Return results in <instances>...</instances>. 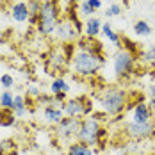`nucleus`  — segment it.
Listing matches in <instances>:
<instances>
[{
	"mask_svg": "<svg viewBox=\"0 0 155 155\" xmlns=\"http://www.w3.org/2000/svg\"><path fill=\"white\" fill-rule=\"evenodd\" d=\"M152 125H153V136H155V116H153V120H152Z\"/></svg>",
	"mask_w": 155,
	"mask_h": 155,
	"instance_id": "obj_32",
	"label": "nucleus"
},
{
	"mask_svg": "<svg viewBox=\"0 0 155 155\" xmlns=\"http://www.w3.org/2000/svg\"><path fill=\"white\" fill-rule=\"evenodd\" d=\"M59 20H61V11H59L57 2L55 0H45L41 5V11L38 15L36 31L45 38H50V36H54Z\"/></svg>",
	"mask_w": 155,
	"mask_h": 155,
	"instance_id": "obj_6",
	"label": "nucleus"
},
{
	"mask_svg": "<svg viewBox=\"0 0 155 155\" xmlns=\"http://www.w3.org/2000/svg\"><path fill=\"white\" fill-rule=\"evenodd\" d=\"M121 15V5L120 4H110L107 9H105V16L107 18H116V16Z\"/></svg>",
	"mask_w": 155,
	"mask_h": 155,
	"instance_id": "obj_27",
	"label": "nucleus"
},
{
	"mask_svg": "<svg viewBox=\"0 0 155 155\" xmlns=\"http://www.w3.org/2000/svg\"><path fill=\"white\" fill-rule=\"evenodd\" d=\"M50 91H52V94L68 93V91H70V84L64 80V77H54L52 84H50Z\"/></svg>",
	"mask_w": 155,
	"mask_h": 155,
	"instance_id": "obj_21",
	"label": "nucleus"
},
{
	"mask_svg": "<svg viewBox=\"0 0 155 155\" xmlns=\"http://www.w3.org/2000/svg\"><path fill=\"white\" fill-rule=\"evenodd\" d=\"M0 155H18V144L13 137L0 141Z\"/></svg>",
	"mask_w": 155,
	"mask_h": 155,
	"instance_id": "obj_18",
	"label": "nucleus"
},
{
	"mask_svg": "<svg viewBox=\"0 0 155 155\" xmlns=\"http://www.w3.org/2000/svg\"><path fill=\"white\" fill-rule=\"evenodd\" d=\"M123 134L128 137V139L134 141H144L153 137V125L152 121L148 123H137V121H127L123 123Z\"/></svg>",
	"mask_w": 155,
	"mask_h": 155,
	"instance_id": "obj_10",
	"label": "nucleus"
},
{
	"mask_svg": "<svg viewBox=\"0 0 155 155\" xmlns=\"http://www.w3.org/2000/svg\"><path fill=\"white\" fill-rule=\"evenodd\" d=\"M139 59L144 64H155V45H148L143 50H139Z\"/></svg>",
	"mask_w": 155,
	"mask_h": 155,
	"instance_id": "obj_22",
	"label": "nucleus"
},
{
	"mask_svg": "<svg viewBox=\"0 0 155 155\" xmlns=\"http://www.w3.org/2000/svg\"><path fill=\"white\" fill-rule=\"evenodd\" d=\"M0 86L4 87V89H13V86H15V77L11 75V73H4V75H0Z\"/></svg>",
	"mask_w": 155,
	"mask_h": 155,
	"instance_id": "obj_25",
	"label": "nucleus"
},
{
	"mask_svg": "<svg viewBox=\"0 0 155 155\" xmlns=\"http://www.w3.org/2000/svg\"><path fill=\"white\" fill-rule=\"evenodd\" d=\"M13 102H15V94L9 89H4L0 93V109H13Z\"/></svg>",
	"mask_w": 155,
	"mask_h": 155,
	"instance_id": "obj_23",
	"label": "nucleus"
},
{
	"mask_svg": "<svg viewBox=\"0 0 155 155\" xmlns=\"http://www.w3.org/2000/svg\"><path fill=\"white\" fill-rule=\"evenodd\" d=\"M94 100L98 102V105L102 107L105 116L118 118V116H121L125 112V109H128L130 94L121 86L104 84V86L98 87V91L94 94Z\"/></svg>",
	"mask_w": 155,
	"mask_h": 155,
	"instance_id": "obj_2",
	"label": "nucleus"
},
{
	"mask_svg": "<svg viewBox=\"0 0 155 155\" xmlns=\"http://www.w3.org/2000/svg\"><path fill=\"white\" fill-rule=\"evenodd\" d=\"M64 116L68 118H78V120H84L86 116L93 114L94 112V105L93 100L89 96H73V98H68L64 104L61 105Z\"/></svg>",
	"mask_w": 155,
	"mask_h": 155,
	"instance_id": "obj_7",
	"label": "nucleus"
},
{
	"mask_svg": "<svg viewBox=\"0 0 155 155\" xmlns=\"http://www.w3.org/2000/svg\"><path fill=\"white\" fill-rule=\"evenodd\" d=\"M80 123H82V120H78V118H68V116H64L61 121L55 125V137L61 143L71 144L73 139L77 141Z\"/></svg>",
	"mask_w": 155,
	"mask_h": 155,
	"instance_id": "obj_9",
	"label": "nucleus"
},
{
	"mask_svg": "<svg viewBox=\"0 0 155 155\" xmlns=\"http://www.w3.org/2000/svg\"><path fill=\"white\" fill-rule=\"evenodd\" d=\"M9 15L13 18V21L16 23H29V5H27V2L25 0H16L15 4L11 5V9H9Z\"/></svg>",
	"mask_w": 155,
	"mask_h": 155,
	"instance_id": "obj_12",
	"label": "nucleus"
},
{
	"mask_svg": "<svg viewBox=\"0 0 155 155\" xmlns=\"http://www.w3.org/2000/svg\"><path fill=\"white\" fill-rule=\"evenodd\" d=\"M102 25H104V21H102L98 16H89V18H86V21H84V29H82L84 38L98 39V36L102 34Z\"/></svg>",
	"mask_w": 155,
	"mask_h": 155,
	"instance_id": "obj_13",
	"label": "nucleus"
},
{
	"mask_svg": "<svg viewBox=\"0 0 155 155\" xmlns=\"http://www.w3.org/2000/svg\"><path fill=\"white\" fill-rule=\"evenodd\" d=\"M104 134H105V127H104V114L93 112L89 116H86L80 123V130H78L77 141L87 144V146H98V143L104 141Z\"/></svg>",
	"mask_w": 155,
	"mask_h": 155,
	"instance_id": "obj_3",
	"label": "nucleus"
},
{
	"mask_svg": "<svg viewBox=\"0 0 155 155\" xmlns=\"http://www.w3.org/2000/svg\"><path fill=\"white\" fill-rule=\"evenodd\" d=\"M134 32L139 36V38H148V36H152V25L146 21V20H137L136 23H134Z\"/></svg>",
	"mask_w": 155,
	"mask_h": 155,
	"instance_id": "obj_20",
	"label": "nucleus"
},
{
	"mask_svg": "<svg viewBox=\"0 0 155 155\" xmlns=\"http://www.w3.org/2000/svg\"><path fill=\"white\" fill-rule=\"evenodd\" d=\"M80 34H82V25L78 21L75 11L71 13L68 11L66 15H62L54 32L59 45H75L80 39Z\"/></svg>",
	"mask_w": 155,
	"mask_h": 155,
	"instance_id": "obj_4",
	"label": "nucleus"
},
{
	"mask_svg": "<svg viewBox=\"0 0 155 155\" xmlns=\"http://www.w3.org/2000/svg\"><path fill=\"white\" fill-rule=\"evenodd\" d=\"M153 120V114L150 110L148 102L139 100L134 107H132V121H137V123H148Z\"/></svg>",
	"mask_w": 155,
	"mask_h": 155,
	"instance_id": "obj_11",
	"label": "nucleus"
},
{
	"mask_svg": "<svg viewBox=\"0 0 155 155\" xmlns=\"http://www.w3.org/2000/svg\"><path fill=\"white\" fill-rule=\"evenodd\" d=\"M64 155H66V153H64Z\"/></svg>",
	"mask_w": 155,
	"mask_h": 155,
	"instance_id": "obj_33",
	"label": "nucleus"
},
{
	"mask_svg": "<svg viewBox=\"0 0 155 155\" xmlns=\"http://www.w3.org/2000/svg\"><path fill=\"white\" fill-rule=\"evenodd\" d=\"M43 118L48 125L55 127L64 118V112H62L61 105H47V107H43Z\"/></svg>",
	"mask_w": 155,
	"mask_h": 155,
	"instance_id": "obj_14",
	"label": "nucleus"
},
{
	"mask_svg": "<svg viewBox=\"0 0 155 155\" xmlns=\"http://www.w3.org/2000/svg\"><path fill=\"white\" fill-rule=\"evenodd\" d=\"M146 98H148V102H153L155 100V82L148 84V87H146Z\"/></svg>",
	"mask_w": 155,
	"mask_h": 155,
	"instance_id": "obj_29",
	"label": "nucleus"
},
{
	"mask_svg": "<svg viewBox=\"0 0 155 155\" xmlns=\"http://www.w3.org/2000/svg\"><path fill=\"white\" fill-rule=\"evenodd\" d=\"M104 66H105V54L96 39L80 38L73 45L70 59V70L73 75L80 78H93L104 70Z\"/></svg>",
	"mask_w": 155,
	"mask_h": 155,
	"instance_id": "obj_1",
	"label": "nucleus"
},
{
	"mask_svg": "<svg viewBox=\"0 0 155 155\" xmlns=\"http://www.w3.org/2000/svg\"><path fill=\"white\" fill-rule=\"evenodd\" d=\"M102 36H104V38H107V39L116 48L121 47V36L112 29V25H110V23H104V25H102Z\"/></svg>",
	"mask_w": 155,
	"mask_h": 155,
	"instance_id": "obj_17",
	"label": "nucleus"
},
{
	"mask_svg": "<svg viewBox=\"0 0 155 155\" xmlns=\"http://www.w3.org/2000/svg\"><path fill=\"white\" fill-rule=\"evenodd\" d=\"M16 114L11 109H0V127L4 128H9V127H15L16 123Z\"/></svg>",
	"mask_w": 155,
	"mask_h": 155,
	"instance_id": "obj_19",
	"label": "nucleus"
},
{
	"mask_svg": "<svg viewBox=\"0 0 155 155\" xmlns=\"http://www.w3.org/2000/svg\"><path fill=\"white\" fill-rule=\"evenodd\" d=\"M41 96V87L36 86V84H31L27 86V98H32V100H38Z\"/></svg>",
	"mask_w": 155,
	"mask_h": 155,
	"instance_id": "obj_28",
	"label": "nucleus"
},
{
	"mask_svg": "<svg viewBox=\"0 0 155 155\" xmlns=\"http://www.w3.org/2000/svg\"><path fill=\"white\" fill-rule=\"evenodd\" d=\"M91 7H93L94 11H100V7H102V0H86Z\"/></svg>",
	"mask_w": 155,
	"mask_h": 155,
	"instance_id": "obj_30",
	"label": "nucleus"
},
{
	"mask_svg": "<svg viewBox=\"0 0 155 155\" xmlns=\"http://www.w3.org/2000/svg\"><path fill=\"white\" fill-rule=\"evenodd\" d=\"M120 48H123V50L130 52V54H134V55L139 54V47H137L132 39H128V38H121V47Z\"/></svg>",
	"mask_w": 155,
	"mask_h": 155,
	"instance_id": "obj_24",
	"label": "nucleus"
},
{
	"mask_svg": "<svg viewBox=\"0 0 155 155\" xmlns=\"http://www.w3.org/2000/svg\"><path fill=\"white\" fill-rule=\"evenodd\" d=\"M148 105H150V110H152V114L155 116V100H153V102H148Z\"/></svg>",
	"mask_w": 155,
	"mask_h": 155,
	"instance_id": "obj_31",
	"label": "nucleus"
},
{
	"mask_svg": "<svg viewBox=\"0 0 155 155\" xmlns=\"http://www.w3.org/2000/svg\"><path fill=\"white\" fill-rule=\"evenodd\" d=\"M137 64V57L130 52H127L123 48H118L112 59V66H114V75L116 78H127L130 77L136 70Z\"/></svg>",
	"mask_w": 155,
	"mask_h": 155,
	"instance_id": "obj_8",
	"label": "nucleus"
},
{
	"mask_svg": "<svg viewBox=\"0 0 155 155\" xmlns=\"http://www.w3.org/2000/svg\"><path fill=\"white\" fill-rule=\"evenodd\" d=\"M66 155H94L93 148L80 143V141H73L71 144L66 146Z\"/></svg>",
	"mask_w": 155,
	"mask_h": 155,
	"instance_id": "obj_16",
	"label": "nucleus"
},
{
	"mask_svg": "<svg viewBox=\"0 0 155 155\" xmlns=\"http://www.w3.org/2000/svg\"><path fill=\"white\" fill-rule=\"evenodd\" d=\"M94 13H96V11H94V9L87 4V2H86V0H84V2H80V5H78V15H80V16L89 18V16H94Z\"/></svg>",
	"mask_w": 155,
	"mask_h": 155,
	"instance_id": "obj_26",
	"label": "nucleus"
},
{
	"mask_svg": "<svg viewBox=\"0 0 155 155\" xmlns=\"http://www.w3.org/2000/svg\"><path fill=\"white\" fill-rule=\"evenodd\" d=\"M13 112L16 114V118H21L29 112V98L23 94H15V102H13Z\"/></svg>",
	"mask_w": 155,
	"mask_h": 155,
	"instance_id": "obj_15",
	"label": "nucleus"
},
{
	"mask_svg": "<svg viewBox=\"0 0 155 155\" xmlns=\"http://www.w3.org/2000/svg\"><path fill=\"white\" fill-rule=\"evenodd\" d=\"M71 52H73V45H57L52 48L45 59V70L48 75L62 77V73H66L70 68Z\"/></svg>",
	"mask_w": 155,
	"mask_h": 155,
	"instance_id": "obj_5",
	"label": "nucleus"
}]
</instances>
